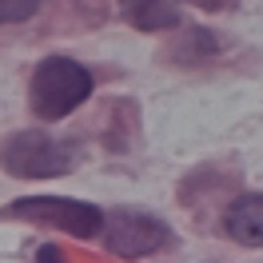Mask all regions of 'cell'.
Instances as JSON below:
<instances>
[{
	"label": "cell",
	"mask_w": 263,
	"mask_h": 263,
	"mask_svg": "<svg viewBox=\"0 0 263 263\" xmlns=\"http://www.w3.org/2000/svg\"><path fill=\"white\" fill-rule=\"evenodd\" d=\"M88 96H92V76H88L84 64L68 60V56H48V60L32 72L28 100H32V112L40 116V120H64V116H72Z\"/></svg>",
	"instance_id": "6da1fadb"
},
{
	"label": "cell",
	"mask_w": 263,
	"mask_h": 263,
	"mask_svg": "<svg viewBox=\"0 0 263 263\" xmlns=\"http://www.w3.org/2000/svg\"><path fill=\"white\" fill-rule=\"evenodd\" d=\"M0 164L16 180H48L72 167V148L52 140L48 132H16L0 144Z\"/></svg>",
	"instance_id": "7a4b0ae2"
},
{
	"label": "cell",
	"mask_w": 263,
	"mask_h": 263,
	"mask_svg": "<svg viewBox=\"0 0 263 263\" xmlns=\"http://www.w3.org/2000/svg\"><path fill=\"white\" fill-rule=\"evenodd\" d=\"M8 215L16 219H36L44 228H56V231H68L76 239H92L100 228H104V212L84 203V199H64V196H28V199H16Z\"/></svg>",
	"instance_id": "3957f363"
},
{
	"label": "cell",
	"mask_w": 263,
	"mask_h": 263,
	"mask_svg": "<svg viewBox=\"0 0 263 263\" xmlns=\"http://www.w3.org/2000/svg\"><path fill=\"white\" fill-rule=\"evenodd\" d=\"M167 228L156 219V215L144 212H112L104 219V243L108 251L124 255V259H136V255H148L156 247H164Z\"/></svg>",
	"instance_id": "277c9868"
},
{
	"label": "cell",
	"mask_w": 263,
	"mask_h": 263,
	"mask_svg": "<svg viewBox=\"0 0 263 263\" xmlns=\"http://www.w3.org/2000/svg\"><path fill=\"white\" fill-rule=\"evenodd\" d=\"M120 8L140 32H167L180 24V0H120Z\"/></svg>",
	"instance_id": "5b68a950"
},
{
	"label": "cell",
	"mask_w": 263,
	"mask_h": 263,
	"mask_svg": "<svg viewBox=\"0 0 263 263\" xmlns=\"http://www.w3.org/2000/svg\"><path fill=\"white\" fill-rule=\"evenodd\" d=\"M231 239L243 247H263V196H239L223 215Z\"/></svg>",
	"instance_id": "8992f818"
},
{
	"label": "cell",
	"mask_w": 263,
	"mask_h": 263,
	"mask_svg": "<svg viewBox=\"0 0 263 263\" xmlns=\"http://www.w3.org/2000/svg\"><path fill=\"white\" fill-rule=\"evenodd\" d=\"M40 8V0H0V24H20Z\"/></svg>",
	"instance_id": "52a82bcc"
},
{
	"label": "cell",
	"mask_w": 263,
	"mask_h": 263,
	"mask_svg": "<svg viewBox=\"0 0 263 263\" xmlns=\"http://www.w3.org/2000/svg\"><path fill=\"white\" fill-rule=\"evenodd\" d=\"M36 259H40V263H60V251H56V247H40Z\"/></svg>",
	"instance_id": "ba28073f"
},
{
	"label": "cell",
	"mask_w": 263,
	"mask_h": 263,
	"mask_svg": "<svg viewBox=\"0 0 263 263\" xmlns=\"http://www.w3.org/2000/svg\"><path fill=\"white\" fill-rule=\"evenodd\" d=\"M228 0H203V8H223Z\"/></svg>",
	"instance_id": "9c48e42d"
}]
</instances>
